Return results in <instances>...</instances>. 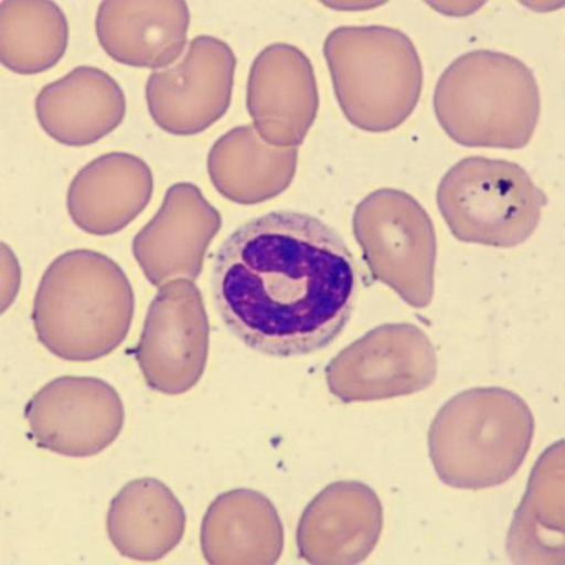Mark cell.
Here are the masks:
<instances>
[{"mask_svg": "<svg viewBox=\"0 0 565 565\" xmlns=\"http://www.w3.org/2000/svg\"><path fill=\"white\" fill-rule=\"evenodd\" d=\"M2 270H3V312L13 302L17 289L20 287L21 270L13 252L2 244Z\"/></svg>", "mask_w": 565, "mask_h": 565, "instance_id": "603a6c76", "label": "cell"}, {"mask_svg": "<svg viewBox=\"0 0 565 565\" xmlns=\"http://www.w3.org/2000/svg\"><path fill=\"white\" fill-rule=\"evenodd\" d=\"M384 508L360 481H337L306 508L298 524L299 557L312 564H359L375 551Z\"/></svg>", "mask_w": 565, "mask_h": 565, "instance_id": "5bb4252c", "label": "cell"}, {"mask_svg": "<svg viewBox=\"0 0 565 565\" xmlns=\"http://www.w3.org/2000/svg\"><path fill=\"white\" fill-rule=\"evenodd\" d=\"M35 115L58 143L82 148L106 138L126 115L124 89L107 72L81 66L42 88Z\"/></svg>", "mask_w": 565, "mask_h": 565, "instance_id": "2e32d148", "label": "cell"}, {"mask_svg": "<svg viewBox=\"0 0 565 565\" xmlns=\"http://www.w3.org/2000/svg\"><path fill=\"white\" fill-rule=\"evenodd\" d=\"M437 376V354L420 328L388 323L354 341L328 364L326 380L342 403H367L416 394Z\"/></svg>", "mask_w": 565, "mask_h": 565, "instance_id": "ba28073f", "label": "cell"}, {"mask_svg": "<svg viewBox=\"0 0 565 565\" xmlns=\"http://www.w3.org/2000/svg\"><path fill=\"white\" fill-rule=\"evenodd\" d=\"M436 199L455 238L495 248L530 239L548 204L521 166L482 157L462 159L446 172Z\"/></svg>", "mask_w": 565, "mask_h": 565, "instance_id": "8992f818", "label": "cell"}, {"mask_svg": "<svg viewBox=\"0 0 565 565\" xmlns=\"http://www.w3.org/2000/svg\"><path fill=\"white\" fill-rule=\"evenodd\" d=\"M129 278L107 255L63 253L41 279L33 303L39 341L56 358L90 362L120 348L134 321Z\"/></svg>", "mask_w": 565, "mask_h": 565, "instance_id": "7a4b0ae2", "label": "cell"}, {"mask_svg": "<svg viewBox=\"0 0 565 565\" xmlns=\"http://www.w3.org/2000/svg\"><path fill=\"white\" fill-rule=\"evenodd\" d=\"M236 58L224 41L199 35L175 65L153 72L146 85L152 120L175 136L202 134L231 106Z\"/></svg>", "mask_w": 565, "mask_h": 565, "instance_id": "8fae6325", "label": "cell"}, {"mask_svg": "<svg viewBox=\"0 0 565 565\" xmlns=\"http://www.w3.org/2000/svg\"><path fill=\"white\" fill-rule=\"evenodd\" d=\"M152 171L127 152L99 157L79 170L67 193V211L81 231L95 236L120 233L149 205Z\"/></svg>", "mask_w": 565, "mask_h": 565, "instance_id": "9a60e30c", "label": "cell"}, {"mask_svg": "<svg viewBox=\"0 0 565 565\" xmlns=\"http://www.w3.org/2000/svg\"><path fill=\"white\" fill-rule=\"evenodd\" d=\"M189 24L184 2H104L96 34L108 56L122 65L167 68L184 52Z\"/></svg>", "mask_w": 565, "mask_h": 565, "instance_id": "e0dca14e", "label": "cell"}, {"mask_svg": "<svg viewBox=\"0 0 565 565\" xmlns=\"http://www.w3.org/2000/svg\"><path fill=\"white\" fill-rule=\"evenodd\" d=\"M24 418L39 448L81 459L96 457L118 439L125 407L108 382L65 376L36 392L25 406Z\"/></svg>", "mask_w": 565, "mask_h": 565, "instance_id": "30bf717a", "label": "cell"}, {"mask_svg": "<svg viewBox=\"0 0 565 565\" xmlns=\"http://www.w3.org/2000/svg\"><path fill=\"white\" fill-rule=\"evenodd\" d=\"M353 232L372 276L415 308L434 298L435 226L415 198L381 189L364 198L353 214Z\"/></svg>", "mask_w": 565, "mask_h": 565, "instance_id": "52a82bcc", "label": "cell"}, {"mask_svg": "<svg viewBox=\"0 0 565 565\" xmlns=\"http://www.w3.org/2000/svg\"><path fill=\"white\" fill-rule=\"evenodd\" d=\"M297 161L298 148H273L248 125L235 127L215 142L207 171L218 194L235 204L255 205L290 185Z\"/></svg>", "mask_w": 565, "mask_h": 565, "instance_id": "ffe728a7", "label": "cell"}, {"mask_svg": "<svg viewBox=\"0 0 565 565\" xmlns=\"http://www.w3.org/2000/svg\"><path fill=\"white\" fill-rule=\"evenodd\" d=\"M200 546L209 564H273L285 551V527L266 495L234 489L206 510Z\"/></svg>", "mask_w": 565, "mask_h": 565, "instance_id": "ac0fdd59", "label": "cell"}, {"mask_svg": "<svg viewBox=\"0 0 565 565\" xmlns=\"http://www.w3.org/2000/svg\"><path fill=\"white\" fill-rule=\"evenodd\" d=\"M209 343L211 327L202 294L193 280L175 279L153 298L135 358L150 388L179 396L203 377Z\"/></svg>", "mask_w": 565, "mask_h": 565, "instance_id": "9c48e42d", "label": "cell"}, {"mask_svg": "<svg viewBox=\"0 0 565 565\" xmlns=\"http://www.w3.org/2000/svg\"><path fill=\"white\" fill-rule=\"evenodd\" d=\"M434 111L459 145L518 150L531 142L540 122L541 90L523 61L477 50L455 60L437 81Z\"/></svg>", "mask_w": 565, "mask_h": 565, "instance_id": "277c9868", "label": "cell"}, {"mask_svg": "<svg viewBox=\"0 0 565 565\" xmlns=\"http://www.w3.org/2000/svg\"><path fill=\"white\" fill-rule=\"evenodd\" d=\"M324 56L342 111L359 129L387 132L414 113L424 71L405 33L382 25L341 26L327 36Z\"/></svg>", "mask_w": 565, "mask_h": 565, "instance_id": "5b68a950", "label": "cell"}, {"mask_svg": "<svg viewBox=\"0 0 565 565\" xmlns=\"http://www.w3.org/2000/svg\"><path fill=\"white\" fill-rule=\"evenodd\" d=\"M222 227V216L195 185L179 182L167 191L152 221L135 236L134 257L151 285L195 280L205 253Z\"/></svg>", "mask_w": 565, "mask_h": 565, "instance_id": "7c38bea8", "label": "cell"}, {"mask_svg": "<svg viewBox=\"0 0 565 565\" xmlns=\"http://www.w3.org/2000/svg\"><path fill=\"white\" fill-rule=\"evenodd\" d=\"M358 285L341 236L297 212L245 222L218 249L213 270L226 327L250 349L276 358L330 344L349 322Z\"/></svg>", "mask_w": 565, "mask_h": 565, "instance_id": "6da1fadb", "label": "cell"}, {"mask_svg": "<svg viewBox=\"0 0 565 565\" xmlns=\"http://www.w3.org/2000/svg\"><path fill=\"white\" fill-rule=\"evenodd\" d=\"M106 530L124 557L157 562L177 548L186 531L184 507L162 481L136 479L109 504Z\"/></svg>", "mask_w": 565, "mask_h": 565, "instance_id": "d6986e66", "label": "cell"}, {"mask_svg": "<svg viewBox=\"0 0 565 565\" xmlns=\"http://www.w3.org/2000/svg\"><path fill=\"white\" fill-rule=\"evenodd\" d=\"M507 548L516 564L564 563V443L537 460L521 507L510 526Z\"/></svg>", "mask_w": 565, "mask_h": 565, "instance_id": "44dd1931", "label": "cell"}, {"mask_svg": "<svg viewBox=\"0 0 565 565\" xmlns=\"http://www.w3.org/2000/svg\"><path fill=\"white\" fill-rule=\"evenodd\" d=\"M535 422L514 392L478 387L460 392L437 413L428 455L444 484L481 490L505 484L532 448Z\"/></svg>", "mask_w": 565, "mask_h": 565, "instance_id": "3957f363", "label": "cell"}, {"mask_svg": "<svg viewBox=\"0 0 565 565\" xmlns=\"http://www.w3.org/2000/svg\"><path fill=\"white\" fill-rule=\"evenodd\" d=\"M247 106L264 142L273 148H298L315 124L319 107L311 61L294 45H269L252 65Z\"/></svg>", "mask_w": 565, "mask_h": 565, "instance_id": "4fadbf2b", "label": "cell"}, {"mask_svg": "<svg viewBox=\"0 0 565 565\" xmlns=\"http://www.w3.org/2000/svg\"><path fill=\"white\" fill-rule=\"evenodd\" d=\"M70 26L52 2H3L0 6V57L17 75H39L65 56Z\"/></svg>", "mask_w": 565, "mask_h": 565, "instance_id": "7402d4cb", "label": "cell"}]
</instances>
